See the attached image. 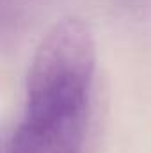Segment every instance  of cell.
<instances>
[{
	"label": "cell",
	"mask_w": 151,
	"mask_h": 153,
	"mask_svg": "<svg viewBox=\"0 0 151 153\" xmlns=\"http://www.w3.org/2000/svg\"><path fill=\"white\" fill-rule=\"evenodd\" d=\"M96 45L87 22L66 16L36 46L23 107L5 153H82L93 107Z\"/></svg>",
	"instance_id": "6da1fadb"
}]
</instances>
